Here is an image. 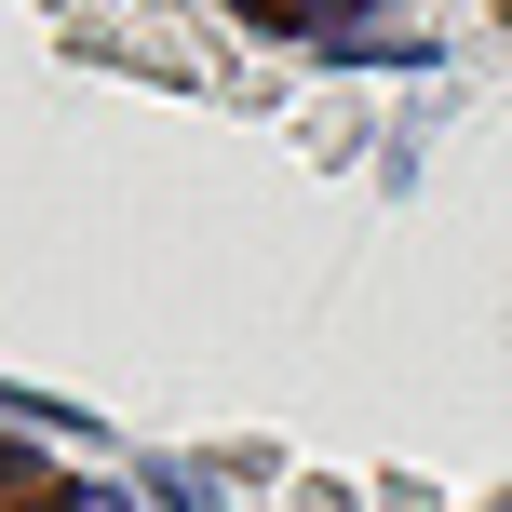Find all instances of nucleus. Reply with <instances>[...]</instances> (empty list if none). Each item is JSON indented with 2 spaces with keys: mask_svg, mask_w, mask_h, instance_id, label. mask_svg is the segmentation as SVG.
I'll return each instance as SVG.
<instances>
[{
  "mask_svg": "<svg viewBox=\"0 0 512 512\" xmlns=\"http://www.w3.org/2000/svg\"><path fill=\"white\" fill-rule=\"evenodd\" d=\"M243 14H270V27H297V14H310V0H243Z\"/></svg>",
  "mask_w": 512,
  "mask_h": 512,
  "instance_id": "2",
  "label": "nucleus"
},
{
  "mask_svg": "<svg viewBox=\"0 0 512 512\" xmlns=\"http://www.w3.org/2000/svg\"><path fill=\"white\" fill-rule=\"evenodd\" d=\"M0 512H81V486H54L27 445H0Z\"/></svg>",
  "mask_w": 512,
  "mask_h": 512,
  "instance_id": "1",
  "label": "nucleus"
}]
</instances>
